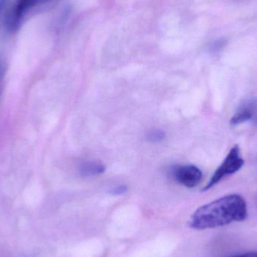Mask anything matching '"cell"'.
Wrapping results in <instances>:
<instances>
[{
    "label": "cell",
    "instance_id": "obj_8",
    "mask_svg": "<svg viewBox=\"0 0 257 257\" xmlns=\"http://www.w3.org/2000/svg\"><path fill=\"white\" fill-rule=\"evenodd\" d=\"M126 190H127V187L126 186H119V187L113 189L111 193H112L113 195H122L124 194Z\"/></svg>",
    "mask_w": 257,
    "mask_h": 257
},
{
    "label": "cell",
    "instance_id": "obj_1",
    "mask_svg": "<svg viewBox=\"0 0 257 257\" xmlns=\"http://www.w3.org/2000/svg\"><path fill=\"white\" fill-rule=\"evenodd\" d=\"M247 217V203L244 198L231 194L198 208L190 218V226L199 230L212 229L243 221Z\"/></svg>",
    "mask_w": 257,
    "mask_h": 257
},
{
    "label": "cell",
    "instance_id": "obj_9",
    "mask_svg": "<svg viewBox=\"0 0 257 257\" xmlns=\"http://www.w3.org/2000/svg\"><path fill=\"white\" fill-rule=\"evenodd\" d=\"M232 257H257V251L248 252V253H241Z\"/></svg>",
    "mask_w": 257,
    "mask_h": 257
},
{
    "label": "cell",
    "instance_id": "obj_4",
    "mask_svg": "<svg viewBox=\"0 0 257 257\" xmlns=\"http://www.w3.org/2000/svg\"><path fill=\"white\" fill-rule=\"evenodd\" d=\"M51 0H17L16 3L11 12L10 16L8 18L9 26L11 29H15L19 25L23 16L29 11L37 6H42Z\"/></svg>",
    "mask_w": 257,
    "mask_h": 257
},
{
    "label": "cell",
    "instance_id": "obj_10",
    "mask_svg": "<svg viewBox=\"0 0 257 257\" xmlns=\"http://www.w3.org/2000/svg\"><path fill=\"white\" fill-rule=\"evenodd\" d=\"M3 66L0 61V88H1L2 83H3Z\"/></svg>",
    "mask_w": 257,
    "mask_h": 257
},
{
    "label": "cell",
    "instance_id": "obj_5",
    "mask_svg": "<svg viewBox=\"0 0 257 257\" xmlns=\"http://www.w3.org/2000/svg\"><path fill=\"white\" fill-rule=\"evenodd\" d=\"M251 121L257 125V99H250L243 102L230 120L232 126Z\"/></svg>",
    "mask_w": 257,
    "mask_h": 257
},
{
    "label": "cell",
    "instance_id": "obj_2",
    "mask_svg": "<svg viewBox=\"0 0 257 257\" xmlns=\"http://www.w3.org/2000/svg\"><path fill=\"white\" fill-rule=\"evenodd\" d=\"M244 161L241 156V151L238 145H234L229 154L226 156L223 163L217 168L211 180L205 186L204 190H208L220 182L227 175L235 173L244 166Z\"/></svg>",
    "mask_w": 257,
    "mask_h": 257
},
{
    "label": "cell",
    "instance_id": "obj_7",
    "mask_svg": "<svg viewBox=\"0 0 257 257\" xmlns=\"http://www.w3.org/2000/svg\"><path fill=\"white\" fill-rule=\"evenodd\" d=\"M166 136V133L161 130H154L148 132L147 134V140L148 142H153V143H157V142H161L164 139Z\"/></svg>",
    "mask_w": 257,
    "mask_h": 257
},
{
    "label": "cell",
    "instance_id": "obj_6",
    "mask_svg": "<svg viewBox=\"0 0 257 257\" xmlns=\"http://www.w3.org/2000/svg\"><path fill=\"white\" fill-rule=\"evenodd\" d=\"M80 175L83 177H93L105 172V168L102 163L96 161H88L80 166Z\"/></svg>",
    "mask_w": 257,
    "mask_h": 257
},
{
    "label": "cell",
    "instance_id": "obj_3",
    "mask_svg": "<svg viewBox=\"0 0 257 257\" xmlns=\"http://www.w3.org/2000/svg\"><path fill=\"white\" fill-rule=\"evenodd\" d=\"M171 172L177 182L188 188L196 187L202 178L200 169L193 165L176 166Z\"/></svg>",
    "mask_w": 257,
    "mask_h": 257
}]
</instances>
